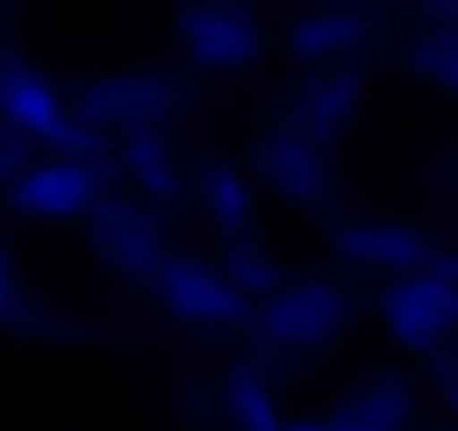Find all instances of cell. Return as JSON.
<instances>
[{"label": "cell", "mask_w": 458, "mask_h": 431, "mask_svg": "<svg viewBox=\"0 0 458 431\" xmlns=\"http://www.w3.org/2000/svg\"><path fill=\"white\" fill-rule=\"evenodd\" d=\"M189 59L198 68H216V72H234L243 63H252L261 55V23L248 19L239 5H225V0H202L189 5L175 23Z\"/></svg>", "instance_id": "6da1fadb"}, {"label": "cell", "mask_w": 458, "mask_h": 431, "mask_svg": "<svg viewBox=\"0 0 458 431\" xmlns=\"http://www.w3.org/2000/svg\"><path fill=\"white\" fill-rule=\"evenodd\" d=\"M5 117H10V126H14L23 139H32V144L81 153V144H77V139H86L81 126L68 117V108H64V99L55 95V86H50L41 72L23 68V63H10V68H5Z\"/></svg>", "instance_id": "7a4b0ae2"}, {"label": "cell", "mask_w": 458, "mask_h": 431, "mask_svg": "<svg viewBox=\"0 0 458 431\" xmlns=\"http://www.w3.org/2000/svg\"><path fill=\"white\" fill-rule=\"evenodd\" d=\"M95 189H99V175L90 162L59 157L14 180V207L28 216H46V221H64V216H77L95 202Z\"/></svg>", "instance_id": "3957f363"}, {"label": "cell", "mask_w": 458, "mask_h": 431, "mask_svg": "<svg viewBox=\"0 0 458 431\" xmlns=\"http://www.w3.org/2000/svg\"><path fill=\"white\" fill-rule=\"evenodd\" d=\"M386 319L391 333H400L409 346L436 342L445 328H454L458 319V288L445 279H418V283H400L386 297Z\"/></svg>", "instance_id": "277c9868"}, {"label": "cell", "mask_w": 458, "mask_h": 431, "mask_svg": "<svg viewBox=\"0 0 458 431\" xmlns=\"http://www.w3.org/2000/svg\"><path fill=\"white\" fill-rule=\"evenodd\" d=\"M166 86L153 77H126V81H99L81 95V117L90 122H122L135 135L148 131L166 113Z\"/></svg>", "instance_id": "5b68a950"}, {"label": "cell", "mask_w": 458, "mask_h": 431, "mask_svg": "<svg viewBox=\"0 0 458 431\" xmlns=\"http://www.w3.org/2000/svg\"><path fill=\"white\" fill-rule=\"evenodd\" d=\"M162 292H166V301H171L180 315H189V319H229V315L239 310L234 288L220 283V279H211V275L198 270V266H171V270L162 275Z\"/></svg>", "instance_id": "8992f818"}, {"label": "cell", "mask_w": 458, "mask_h": 431, "mask_svg": "<svg viewBox=\"0 0 458 431\" xmlns=\"http://www.w3.org/2000/svg\"><path fill=\"white\" fill-rule=\"evenodd\" d=\"M364 41V23L355 14H342V10H319V14H306L293 32V50L310 63H328L346 50H355Z\"/></svg>", "instance_id": "52a82bcc"}, {"label": "cell", "mask_w": 458, "mask_h": 431, "mask_svg": "<svg viewBox=\"0 0 458 431\" xmlns=\"http://www.w3.org/2000/svg\"><path fill=\"white\" fill-rule=\"evenodd\" d=\"M337 319V297L328 288H315V292H288L279 297V306L270 310V328L279 337H319L328 333Z\"/></svg>", "instance_id": "ba28073f"}, {"label": "cell", "mask_w": 458, "mask_h": 431, "mask_svg": "<svg viewBox=\"0 0 458 431\" xmlns=\"http://www.w3.org/2000/svg\"><path fill=\"white\" fill-rule=\"evenodd\" d=\"M355 108V77L342 72H324L306 99H301V122L310 126V135H333Z\"/></svg>", "instance_id": "9c48e42d"}, {"label": "cell", "mask_w": 458, "mask_h": 431, "mask_svg": "<svg viewBox=\"0 0 458 431\" xmlns=\"http://www.w3.org/2000/svg\"><path fill=\"white\" fill-rule=\"evenodd\" d=\"M266 175H270L284 193L301 198L306 189L319 184V162H315V153H310L306 139H297V135H275L270 148H266Z\"/></svg>", "instance_id": "30bf717a"}, {"label": "cell", "mask_w": 458, "mask_h": 431, "mask_svg": "<svg viewBox=\"0 0 458 431\" xmlns=\"http://www.w3.org/2000/svg\"><path fill=\"white\" fill-rule=\"evenodd\" d=\"M413 63L427 81L458 90V32H427L413 50Z\"/></svg>", "instance_id": "8fae6325"}, {"label": "cell", "mask_w": 458, "mask_h": 431, "mask_svg": "<svg viewBox=\"0 0 458 431\" xmlns=\"http://www.w3.org/2000/svg\"><path fill=\"white\" fill-rule=\"evenodd\" d=\"M202 184H207V198H211L220 221L234 225V221H243V216H248V184H243V175L234 166H211Z\"/></svg>", "instance_id": "7c38bea8"}, {"label": "cell", "mask_w": 458, "mask_h": 431, "mask_svg": "<svg viewBox=\"0 0 458 431\" xmlns=\"http://www.w3.org/2000/svg\"><path fill=\"white\" fill-rule=\"evenodd\" d=\"M131 171L140 175V184H148V189H166V180H171V157H166V148H162V139L153 135V131H140L135 139H131Z\"/></svg>", "instance_id": "4fadbf2b"}, {"label": "cell", "mask_w": 458, "mask_h": 431, "mask_svg": "<svg viewBox=\"0 0 458 431\" xmlns=\"http://www.w3.org/2000/svg\"><path fill=\"white\" fill-rule=\"evenodd\" d=\"M234 413L243 422V431H284L279 427V413L270 404V395L261 391V382L252 377H239L234 382Z\"/></svg>", "instance_id": "5bb4252c"}, {"label": "cell", "mask_w": 458, "mask_h": 431, "mask_svg": "<svg viewBox=\"0 0 458 431\" xmlns=\"http://www.w3.org/2000/svg\"><path fill=\"white\" fill-rule=\"evenodd\" d=\"M293 431H391V422L382 413H364L351 422H328V427H293Z\"/></svg>", "instance_id": "9a60e30c"}]
</instances>
